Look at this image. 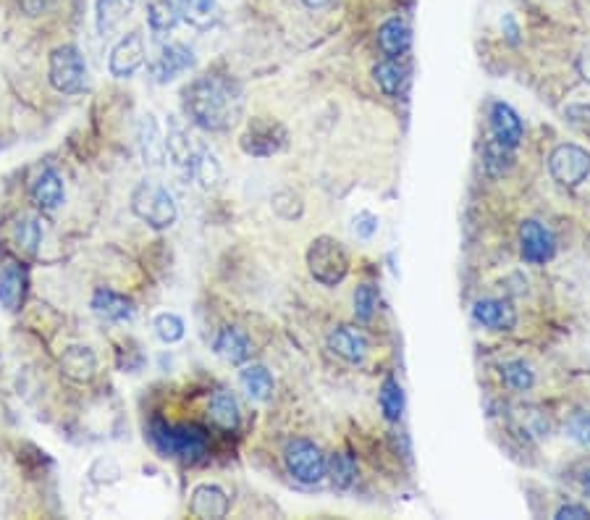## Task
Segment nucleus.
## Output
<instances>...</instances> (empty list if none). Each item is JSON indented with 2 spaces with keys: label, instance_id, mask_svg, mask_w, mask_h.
<instances>
[{
  "label": "nucleus",
  "instance_id": "5",
  "mask_svg": "<svg viewBox=\"0 0 590 520\" xmlns=\"http://www.w3.org/2000/svg\"><path fill=\"white\" fill-rule=\"evenodd\" d=\"M50 85L56 87L63 95H77L87 85V64L82 53L74 45H61L50 53L48 64Z\"/></svg>",
  "mask_w": 590,
  "mask_h": 520
},
{
  "label": "nucleus",
  "instance_id": "41",
  "mask_svg": "<svg viewBox=\"0 0 590 520\" xmlns=\"http://www.w3.org/2000/svg\"><path fill=\"white\" fill-rule=\"evenodd\" d=\"M378 226H381V221L370 211H360L352 218V232L357 239H373L378 234Z\"/></svg>",
  "mask_w": 590,
  "mask_h": 520
},
{
  "label": "nucleus",
  "instance_id": "26",
  "mask_svg": "<svg viewBox=\"0 0 590 520\" xmlns=\"http://www.w3.org/2000/svg\"><path fill=\"white\" fill-rule=\"evenodd\" d=\"M147 11V24L153 29L155 35L163 37L168 32H174L176 24H179V6L176 0H145Z\"/></svg>",
  "mask_w": 590,
  "mask_h": 520
},
{
  "label": "nucleus",
  "instance_id": "29",
  "mask_svg": "<svg viewBox=\"0 0 590 520\" xmlns=\"http://www.w3.org/2000/svg\"><path fill=\"white\" fill-rule=\"evenodd\" d=\"M514 166V148L504 145L499 140H488L483 148V169L488 176L499 179V176L509 174Z\"/></svg>",
  "mask_w": 590,
  "mask_h": 520
},
{
  "label": "nucleus",
  "instance_id": "38",
  "mask_svg": "<svg viewBox=\"0 0 590 520\" xmlns=\"http://www.w3.org/2000/svg\"><path fill=\"white\" fill-rule=\"evenodd\" d=\"M121 478V465L113 460V457H98L95 463L90 465V481L98 486L116 484Z\"/></svg>",
  "mask_w": 590,
  "mask_h": 520
},
{
  "label": "nucleus",
  "instance_id": "18",
  "mask_svg": "<svg viewBox=\"0 0 590 520\" xmlns=\"http://www.w3.org/2000/svg\"><path fill=\"white\" fill-rule=\"evenodd\" d=\"M27 297V271L16 263L0 266V303L6 310H19Z\"/></svg>",
  "mask_w": 590,
  "mask_h": 520
},
{
  "label": "nucleus",
  "instance_id": "15",
  "mask_svg": "<svg viewBox=\"0 0 590 520\" xmlns=\"http://www.w3.org/2000/svg\"><path fill=\"white\" fill-rule=\"evenodd\" d=\"M95 371H98V358L87 345H71L63 350L61 373L66 379L84 384V381H90L95 376Z\"/></svg>",
  "mask_w": 590,
  "mask_h": 520
},
{
  "label": "nucleus",
  "instance_id": "47",
  "mask_svg": "<svg viewBox=\"0 0 590 520\" xmlns=\"http://www.w3.org/2000/svg\"><path fill=\"white\" fill-rule=\"evenodd\" d=\"M307 8H313V11H318V8H328L334 0H302Z\"/></svg>",
  "mask_w": 590,
  "mask_h": 520
},
{
  "label": "nucleus",
  "instance_id": "8",
  "mask_svg": "<svg viewBox=\"0 0 590 520\" xmlns=\"http://www.w3.org/2000/svg\"><path fill=\"white\" fill-rule=\"evenodd\" d=\"M549 171L562 187H577L590 176V153L580 145H559L549 155Z\"/></svg>",
  "mask_w": 590,
  "mask_h": 520
},
{
  "label": "nucleus",
  "instance_id": "35",
  "mask_svg": "<svg viewBox=\"0 0 590 520\" xmlns=\"http://www.w3.org/2000/svg\"><path fill=\"white\" fill-rule=\"evenodd\" d=\"M501 379L514 392H528L535 384V373L525 360H509L501 366Z\"/></svg>",
  "mask_w": 590,
  "mask_h": 520
},
{
  "label": "nucleus",
  "instance_id": "34",
  "mask_svg": "<svg viewBox=\"0 0 590 520\" xmlns=\"http://www.w3.org/2000/svg\"><path fill=\"white\" fill-rule=\"evenodd\" d=\"M373 77H375V85L381 87L389 98H396V95L402 92L404 69L396 64L394 58H386V61H381V64H375Z\"/></svg>",
  "mask_w": 590,
  "mask_h": 520
},
{
  "label": "nucleus",
  "instance_id": "22",
  "mask_svg": "<svg viewBox=\"0 0 590 520\" xmlns=\"http://www.w3.org/2000/svg\"><path fill=\"white\" fill-rule=\"evenodd\" d=\"M250 352V337H247L242 329H236V326H226V329L216 337V355L226 360V363L239 366V363H244V360L250 358Z\"/></svg>",
  "mask_w": 590,
  "mask_h": 520
},
{
  "label": "nucleus",
  "instance_id": "21",
  "mask_svg": "<svg viewBox=\"0 0 590 520\" xmlns=\"http://www.w3.org/2000/svg\"><path fill=\"white\" fill-rule=\"evenodd\" d=\"M92 310L98 313V316L108 318V321H129L134 316V303L126 295H118L113 289H98L95 295H92Z\"/></svg>",
  "mask_w": 590,
  "mask_h": 520
},
{
  "label": "nucleus",
  "instance_id": "11",
  "mask_svg": "<svg viewBox=\"0 0 590 520\" xmlns=\"http://www.w3.org/2000/svg\"><path fill=\"white\" fill-rule=\"evenodd\" d=\"M326 342L328 350L334 352L336 358L347 360L352 366H360L362 360L368 358V337L357 326H336V329H331Z\"/></svg>",
  "mask_w": 590,
  "mask_h": 520
},
{
  "label": "nucleus",
  "instance_id": "24",
  "mask_svg": "<svg viewBox=\"0 0 590 520\" xmlns=\"http://www.w3.org/2000/svg\"><path fill=\"white\" fill-rule=\"evenodd\" d=\"M208 418L213 426L223 431H236L239 429V421H242V415H239V402L231 392H216L210 397L208 402Z\"/></svg>",
  "mask_w": 590,
  "mask_h": 520
},
{
  "label": "nucleus",
  "instance_id": "32",
  "mask_svg": "<svg viewBox=\"0 0 590 520\" xmlns=\"http://www.w3.org/2000/svg\"><path fill=\"white\" fill-rule=\"evenodd\" d=\"M176 6H179V14L192 27L208 29L210 24L216 22V0H176Z\"/></svg>",
  "mask_w": 590,
  "mask_h": 520
},
{
  "label": "nucleus",
  "instance_id": "17",
  "mask_svg": "<svg viewBox=\"0 0 590 520\" xmlns=\"http://www.w3.org/2000/svg\"><path fill=\"white\" fill-rule=\"evenodd\" d=\"M491 132L493 140L504 142L509 148H517L522 140V121L512 106L493 103L491 106Z\"/></svg>",
  "mask_w": 590,
  "mask_h": 520
},
{
  "label": "nucleus",
  "instance_id": "9",
  "mask_svg": "<svg viewBox=\"0 0 590 520\" xmlns=\"http://www.w3.org/2000/svg\"><path fill=\"white\" fill-rule=\"evenodd\" d=\"M147 48L145 37L139 32H129L126 37H121L116 43V48L111 50V58H108V69H111V77L116 79H129L134 77L142 66H145Z\"/></svg>",
  "mask_w": 590,
  "mask_h": 520
},
{
  "label": "nucleus",
  "instance_id": "7",
  "mask_svg": "<svg viewBox=\"0 0 590 520\" xmlns=\"http://www.w3.org/2000/svg\"><path fill=\"white\" fill-rule=\"evenodd\" d=\"M286 140H289V132H286L284 124H278L276 119L257 116L250 121V127L242 134L239 145L252 158H271V155L286 148Z\"/></svg>",
  "mask_w": 590,
  "mask_h": 520
},
{
  "label": "nucleus",
  "instance_id": "30",
  "mask_svg": "<svg viewBox=\"0 0 590 520\" xmlns=\"http://www.w3.org/2000/svg\"><path fill=\"white\" fill-rule=\"evenodd\" d=\"M326 476L331 481L334 489L344 492L349 486L354 484V478H357V463H354V457L347 455V452H334L331 457H326Z\"/></svg>",
  "mask_w": 590,
  "mask_h": 520
},
{
  "label": "nucleus",
  "instance_id": "33",
  "mask_svg": "<svg viewBox=\"0 0 590 520\" xmlns=\"http://www.w3.org/2000/svg\"><path fill=\"white\" fill-rule=\"evenodd\" d=\"M378 402H381L383 418L391 423H396L404 413V389L396 379H383L381 392H378Z\"/></svg>",
  "mask_w": 590,
  "mask_h": 520
},
{
  "label": "nucleus",
  "instance_id": "4",
  "mask_svg": "<svg viewBox=\"0 0 590 520\" xmlns=\"http://www.w3.org/2000/svg\"><path fill=\"white\" fill-rule=\"evenodd\" d=\"M132 211L153 229H168L176 224V216H179L171 192L155 182H142L132 192Z\"/></svg>",
  "mask_w": 590,
  "mask_h": 520
},
{
  "label": "nucleus",
  "instance_id": "48",
  "mask_svg": "<svg viewBox=\"0 0 590 520\" xmlns=\"http://www.w3.org/2000/svg\"><path fill=\"white\" fill-rule=\"evenodd\" d=\"M583 71H585V79H590V56L583 58Z\"/></svg>",
  "mask_w": 590,
  "mask_h": 520
},
{
  "label": "nucleus",
  "instance_id": "12",
  "mask_svg": "<svg viewBox=\"0 0 590 520\" xmlns=\"http://www.w3.org/2000/svg\"><path fill=\"white\" fill-rule=\"evenodd\" d=\"M192 66H195V53H192L187 45L171 43V45H163V50H160V56L153 61L150 71H153L155 82L166 85V82L176 79L179 74L192 69Z\"/></svg>",
  "mask_w": 590,
  "mask_h": 520
},
{
  "label": "nucleus",
  "instance_id": "44",
  "mask_svg": "<svg viewBox=\"0 0 590 520\" xmlns=\"http://www.w3.org/2000/svg\"><path fill=\"white\" fill-rule=\"evenodd\" d=\"M53 3H56V0H19L21 11H24L27 16L48 14L50 8H53Z\"/></svg>",
  "mask_w": 590,
  "mask_h": 520
},
{
  "label": "nucleus",
  "instance_id": "46",
  "mask_svg": "<svg viewBox=\"0 0 590 520\" xmlns=\"http://www.w3.org/2000/svg\"><path fill=\"white\" fill-rule=\"evenodd\" d=\"M501 27H507V37L509 40H512V43H517V40H520V29H517V24H514V19L512 16H504V19H501Z\"/></svg>",
  "mask_w": 590,
  "mask_h": 520
},
{
  "label": "nucleus",
  "instance_id": "13",
  "mask_svg": "<svg viewBox=\"0 0 590 520\" xmlns=\"http://www.w3.org/2000/svg\"><path fill=\"white\" fill-rule=\"evenodd\" d=\"M229 494L223 492L221 486L216 484H200L192 489V497H189V510L197 518H226L229 515Z\"/></svg>",
  "mask_w": 590,
  "mask_h": 520
},
{
  "label": "nucleus",
  "instance_id": "42",
  "mask_svg": "<svg viewBox=\"0 0 590 520\" xmlns=\"http://www.w3.org/2000/svg\"><path fill=\"white\" fill-rule=\"evenodd\" d=\"M570 481L577 492L590 499V460H580L570 468Z\"/></svg>",
  "mask_w": 590,
  "mask_h": 520
},
{
  "label": "nucleus",
  "instance_id": "43",
  "mask_svg": "<svg viewBox=\"0 0 590 520\" xmlns=\"http://www.w3.org/2000/svg\"><path fill=\"white\" fill-rule=\"evenodd\" d=\"M564 116L570 119L572 127L580 129V132H585V134H590V106L588 103H572V106H567Z\"/></svg>",
  "mask_w": 590,
  "mask_h": 520
},
{
  "label": "nucleus",
  "instance_id": "37",
  "mask_svg": "<svg viewBox=\"0 0 590 520\" xmlns=\"http://www.w3.org/2000/svg\"><path fill=\"white\" fill-rule=\"evenodd\" d=\"M153 326L160 342H166V345H174V342L184 339V321L176 313H160V316H155Z\"/></svg>",
  "mask_w": 590,
  "mask_h": 520
},
{
  "label": "nucleus",
  "instance_id": "16",
  "mask_svg": "<svg viewBox=\"0 0 590 520\" xmlns=\"http://www.w3.org/2000/svg\"><path fill=\"white\" fill-rule=\"evenodd\" d=\"M139 150H142V158H145L147 166H163L166 161V137L160 132V124L153 113L142 116V124H139Z\"/></svg>",
  "mask_w": 590,
  "mask_h": 520
},
{
  "label": "nucleus",
  "instance_id": "3",
  "mask_svg": "<svg viewBox=\"0 0 590 520\" xmlns=\"http://www.w3.org/2000/svg\"><path fill=\"white\" fill-rule=\"evenodd\" d=\"M307 268L318 284L323 287H336L347 279L349 274V255L339 239L334 237H318L307 250Z\"/></svg>",
  "mask_w": 590,
  "mask_h": 520
},
{
  "label": "nucleus",
  "instance_id": "31",
  "mask_svg": "<svg viewBox=\"0 0 590 520\" xmlns=\"http://www.w3.org/2000/svg\"><path fill=\"white\" fill-rule=\"evenodd\" d=\"M14 245L19 247L24 255H35L37 247L42 242V226L35 216H21L11 229Z\"/></svg>",
  "mask_w": 590,
  "mask_h": 520
},
{
  "label": "nucleus",
  "instance_id": "25",
  "mask_svg": "<svg viewBox=\"0 0 590 520\" xmlns=\"http://www.w3.org/2000/svg\"><path fill=\"white\" fill-rule=\"evenodd\" d=\"M239 384L247 392V397L255 402H265L273 394V376L271 371L260 363H252V366H244L242 373H239Z\"/></svg>",
  "mask_w": 590,
  "mask_h": 520
},
{
  "label": "nucleus",
  "instance_id": "1",
  "mask_svg": "<svg viewBox=\"0 0 590 520\" xmlns=\"http://www.w3.org/2000/svg\"><path fill=\"white\" fill-rule=\"evenodd\" d=\"M184 111L205 132H226L242 113V90L231 79L197 77L184 90Z\"/></svg>",
  "mask_w": 590,
  "mask_h": 520
},
{
  "label": "nucleus",
  "instance_id": "36",
  "mask_svg": "<svg viewBox=\"0 0 590 520\" xmlns=\"http://www.w3.org/2000/svg\"><path fill=\"white\" fill-rule=\"evenodd\" d=\"M375 308H378V292L373 284H360L354 289V316L360 324H368L375 316Z\"/></svg>",
  "mask_w": 590,
  "mask_h": 520
},
{
  "label": "nucleus",
  "instance_id": "14",
  "mask_svg": "<svg viewBox=\"0 0 590 520\" xmlns=\"http://www.w3.org/2000/svg\"><path fill=\"white\" fill-rule=\"evenodd\" d=\"M472 316L480 326H486L491 331H512L517 326V310L512 308L509 300H496V297H488V300H478L475 308H472Z\"/></svg>",
  "mask_w": 590,
  "mask_h": 520
},
{
  "label": "nucleus",
  "instance_id": "10",
  "mask_svg": "<svg viewBox=\"0 0 590 520\" xmlns=\"http://www.w3.org/2000/svg\"><path fill=\"white\" fill-rule=\"evenodd\" d=\"M520 253L522 258L533 263V266H543L556 255V239L551 229L541 224V221H522L520 224Z\"/></svg>",
  "mask_w": 590,
  "mask_h": 520
},
{
  "label": "nucleus",
  "instance_id": "40",
  "mask_svg": "<svg viewBox=\"0 0 590 520\" xmlns=\"http://www.w3.org/2000/svg\"><path fill=\"white\" fill-rule=\"evenodd\" d=\"M567 436L590 450V413H575L567 421Z\"/></svg>",
  "mask_w": 590,
  "mask_h": 520
},
{
  "label": "nucleus",
  "instance_id": "27",
  "mask_svg": "<svg viewBox=\"0 0 590 520\" xmlns=\"http://www.w3.org/2000/svg\"><path fill=\"white\" fill-rule=\"evenodd\" d=\"M184 174H187L189 179H195L200 187L210 190V187H216L218 179H221V166H218L216 155L208 153L205 148H195L192 161H189V166L184 169Z\"/></svg>",
  "mask_w": 590,
  "mask_h": 520
},
{
  "label": "nucleus",
  "instance_id": "28",
  "mask_svg": "<svg viewBox=\"0 0 590 520\" xmlns=\"http://www.w3.org/2000/svg\"><path fill=\"white\" fill-rule=\"evenodd\" d=\"M166 153H168V158L174 161V166H179L181 171L187 169L189 161H192L195 145H192V137H189V132L181 127L179 121H171V124H168Z\"/></svg>",
  "mask_w": 590,
  "mask_h": 520
},
{
  "label": "nucleus",
  "instance_id": "45",
  "mask_svg": "<svg viewBox=\"0 0 590 520\" xmlns=\"http://www.w3.org/2000/svg\"><path fill=\"white\" fill-rule=\"evenodd\" d=\"M556 520H583V518H590V510L585 505H562L559 510H556L554 515Z\"/></svg>",
  "mask_w": 590,
  "mask_h": 520
},
{
  "label": "nucleus",
  "instance_id": "39",
  "mask_svg": "<svg viewBox=\"0 0 590 520\" xmlns=\"http://www.w3.org/2000/svg\"><path fill=\"white\" fill-rule=\"evenodd\" d=\"M273 211L281 218H297L302 213V203H299V197L294 192L281 190L273 195Z\"/></svg>",
  "mask_w": 590,
  "mask_h": 520
},
{
  "label": "nucleus",
  "instance_id": "2",
  "mask_svg": "<svg viewBox=\"0 0 590 520\" xmlns=\"http://www.w3.org/2000/svg\"><path fill=\"white\" fill-rule=\"evenodd\" d=\"M150 439L158 447V452H163L166 457H179V460H197L208 450V436L200 426H192V423L174 426L166 421H153Z\"/></svg>",
  "mask_w": 590,
  "mask_h": 520
},
{
  "label": "nucleus",
  "instance_id": "6",
  "mask_svg": "<svg viewBox=\"0 0 590 520\" xmlns=\"http://www.w3.org/2000/svg\"><path fill=\"white\" fill-rule=\"evenodd\" d=\"M284 465L299 484H320L326 478V455L310 439H292L286 444Z\"/></svg>",
  "mask_w": 590,
  "mask_h": 520
},
{
  "label": "nucleus",
  "instance_id": "20",
  "mask_svg": "<svg viewBox=\"0 0 590 520\" xmlns=\"http://www.w3.org/2000/svg\"><path fill=\"white\" fill-rule=\"evenodd\" d=\"M137 0H98L95 3V24L100 37H111L129 19Z\"/></svg>",
  "mask_w": 590,
  "mask_h": 520
},
{
  "label": "nucleus",
  "instance_id": "19",
  "mask_svg": "<svg viewBox=\"0 0 590 520\" xmlns=\"http://www.w3.org/2000/svg\"><path fill=\"white\" fill-rule=\"evenodd\" d=\"M412 45V29L410 24L394 16L389 22H383L378 29V48L386 53L389 58H399L402 53H407Z\"/></svg>",
  "mask_w": 590,
  "mask_h": 520
},
{
  "label": "nucleus",
  "instance_id": "23",
  "mask_svg": "<svg viewBox=\"0 0 590 520\" xmlns=\"http://www.w3.org/2000/svg\"><path fill=\"white\" fill-rule=\"evenodd\" d=\"M32 200L42 211H56L63 203V179L56 169H45L32 184Z\"/></svg>",
  "mask_w": 590,
  "mask_h": 520
}]
</instances>
